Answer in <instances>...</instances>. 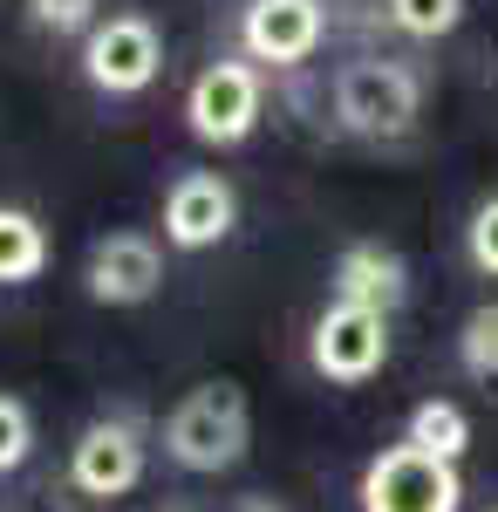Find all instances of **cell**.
<instances>
[{"label":"cell","mask_w":498,"mask_h":512,"mask_svg":"<svg viewBox=\"0 0 498 512\" xmlns=\"http://www.w3.org/2000/svg\"><path fill=\"white\" fill-rule=\"evenodd\" d=\"M82 287L96 308H144L157 287H164V246L137 226L123 233H103L89 246V267H82Z\"/></svg>","instance_id":"52a82bcc"},{"label":"cell","mask_w":498,"mask_h":512,"mask_svg":"<svg viewBox=\"0 0 498 512\" xmlns=\"http://www.w3.org/2000/svg\"><path fill=\"white\" fill-rule=\"evenodd\" d=\"M362 512H458L464 506V478L458 465L430 458L417 444H383L369 465H362Z\"/></svg>","instance_id":"3957f363"},{"label":"cell","mask_w":498,"mask_h":512,"mask_svg":"<svg viewBox=\"0 0 498 512\" xmlns=\"http://www.w3.org/2000/svg\"><path fill=\"white\" fill-rule=\"evenodd\" d=\"M403 444H417V451H430V458L458 465L464 451H471V417H464V403L423 396L417 410H410V424H403Z\"/></svg>","instance_id":"7c38bea8"},{"label":"cell","mask_w":498,"mask_h":512,"mask_svg":"<svg viewBox=\"0 0 498 512\" xmlns=\"http://www.w3.org/2000/svg\"><path fill=\"white\" fill-rule=\"evenodd\" d=\"M403 294H410V267H403V253H389V246H376V239L342 246V260H335V301L389 315Z\"/></svg>","instance_id":"8fae6325"},{"label":"cell","mask_w":498,"mask_h":512,"mask_svg":"<svg viewBox=\"0 0 498 512\" xmlns=\"http://www.w3.org/2000/svg\"><path fill=\"white\" fill-rule=\"evenodd\" d=\"M69 485L82 499H123L144 485V431L130 417H96L69 444Z\"/></svg>","instance_id":"ba28073f"},{"label":"cell","mask_w":498,"mask_h":512,"mask_svg":"<svg viewBox=\"0 0 498 512\" xmlns=\"http://www.w3.org/2000/svg\"><path fill=\"white\" fill-rule=\"evenodd\" d=\"M389 28H403L410 41H437L464 21V0H383Z\"/></svg>","instance_id":"9a60e30c"},{"label":"cell","mask_w":498,"mask_h":512,"mask_svg":"<svg viewBox=\"0 0 498 512\" xmlns=\"http://www.w3.org/2000/svg\"><path fill=\"white\" fill-rule=\"evenodd\" d=\"M232 219H239V198L219 171H185L171 192H164V239L178 246V253H205V246H219L232 233Z\"/></svg>","instance_id":"30bf717a"},{"label":"cell","mask_w":498,"mask_h":512,"mask_svg":"<svg viewBox=\"0 0 498 512\" xmlns=\"http://www.w3.org/2000/svg\"><path fill=\"white\" fill-rule=\"evenodd\" d=\"M458 369L478 383H498V301H478L458 328Z\"/></svg>","instance_id":"5bb4252c"},{"label":"cell","mask_w":498,"mask_h":512,"mask_svg":"<svg viewBox=\"0 0 498 512\" xmlns=\"http://www.w3.org/2000/svg\"><path fill=\"white\" fill-rule=\"evenodd\" d=\"M103 0H28V21L41 35H89Z\"/></svg>","instance_id":"e0dca14e"},{"label":"cell","mask_w":498,"mask_h":512,"mask_svg":"<svg viewBox=\"0 0 498 512\" xmlns=\"http://www.w3.org/2000/svg\"><path fill=\"white\" fill-rule=\"evenodd\" d=\"M464 253H471V267L485 280H498V192L478 198V212H471V226H464Z\"/></svg>","instance_id":"ac0fdd59"},{"label":"cell","mask_w":498,"mask_h":512,"mask_svg":"<svg viewBox=\"0 0 498 512\" xmlns=\"http://www.w3.org/2000/svg\"><path fill=\"white\" fill-rule=\"evenodd\" d=\"M48 267V233H41L35 212L21 205H0V287H28Z\"/></svg>","instance_id":"4fadbf2b"},{"label":"cell","mask_w":498,"mask_h":512,"mask_svg":"<svg viewBox=\"0 0 498 512\" xmlns=\"http://www.w3.org/2000/svg\"><path fill=\"white\" fill-rule=\"evenodd\" d=\"M253 444V403L232 376H212L198 390L178 396V410L164 417V451L185 472H232Z\"/></svg>","instance_id":"6da1fadb"},{"label":"cell","mask_w":498,"mask_h":512,"mask_svg":"<svg viewBox=\"0 0 498 512\" xmlns=\"http://www.w3.org/2000/svg\"><path fill=\"white\" fill-rule=\"evenodd\" d=\"M307 362H314L321 383H342V390L369 383V376H383V362H389V315L328 301V308L314 315V335H307Z\"/></svg>","instance_id":"5b68a950"},{"label":"cell","mask_w":498,"mask_h":512,"mask_svg":"<svg viewBox=\"0 0 498 512\" xmlns=\"http://www.w3.org/2000/svg\"><path fill=\"white\" fill-rule=\"evenodd\" d=\"M423 117V76L410 62H348L335 69V123L355 137H403Z\"/></svg>","instance_id":"7a4b0ae2"},{"label":"cell","mask_w":498,"mask_h":512,"mask_svg":"<svg viewBox=\"0 0 498 512\" xmlns=\"http://www.w3.org/2000/svg\"><path fill=\"white\" fill-rule=\"evenodd\" d=\"M260 103H267V89H260V69L253 62H212L185 89V123H192L198 144L232 151V144H246L260 130Z\"/></svg>","instance_id":"8992f818"},{"label":"cell","mask_w":498,"mask_h":512,"mask_svg":"<svg viewBox=\"0 0 498 512\" xmlns=\"http://www.w3.org/2000/svg\"><path fill=\"white\" fill-rule=\"evenodd\" d=\"M492 512H498V506H492Z\"/></svg>","instance_id":"ffe728a7"},{"label":"cell","mask_w":498,"mask_h":512,"mask_svg":"<svg viewBox=\"0 0 498 512\" xmlns=\"http://www.w3.org/2000/svg\"><path fill=\"white\" fill-rule=\"evenodd\" d=\"M328 35V7L321 0H246L239 14V41L253 62H273V69H301L307 55Z\"/></svg>","instance_id":"9c48e42d"},{"label":"cell","mask_w":498,"mask_h":512,"mask_svg":"<svg viewBox=\"0 0 498 512\" xmlns=\"http://www.w3.org/2000/svg\"><path fill=\"white\" fill-rule=\"evenodd\" d=\"M164 69V35L151 14H110L82 35V76L103 96H144Z\"/></svg>","instance_id":"277c9868"},{"label":"cell","mask_w":498,"mask_h":512,"mask_svg":"<svg viewBox=\"0 0 498 512\" xmlns=\"http://www.w3.org/2000/svg\"><path fill=\"white\" fill-rule=\"evenodd\" d=\"M28 451H35V417H28V403H21V396H0V478L21 472Z\"/></svg>","instance_id":"2e32d148"},{"label":"cell","mask_w":498,"mask_h":512,"mask_svg":"<svg viewBox=\"0 0 498 512\" xmlns=\"http://www.w3.org/2000/svg\"><path fill=\"white\" fill-rule=\"evenodd\" d=\"M232 512H287V506H280V499H267V492H246Z\"/></svg>","instance_id":"d6986e66"}]
</instances>
